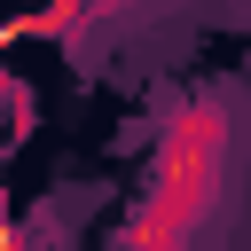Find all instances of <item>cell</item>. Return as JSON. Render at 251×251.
<instances>
[{"mask_svg": "<svg viewBox=\"0 0 251 251\" xmlns=\"http://www.w3.org/2000/svg\"><path fill=\"white\" fill-rule=\"evenodd\" d=\"M0 235H16V227H8V188H0Z\"/></svg>", "mask_w": 251, "mask_h": 251, "instance_id": "277c9868", "label": "cell"}, {"mask_svg": "<svg viewBox=\"0 0 251 251\" xmlns=\"http://www.w3.org/2000/svg\"><path fill=\"white\" fill-rule=\"evenodd\" d=\"M220 157H227V118L212 102H188L173 110L165 126V149H157V180L126 227L133 251H188L196 220L212 212V188H220Z\"/></svg>", "mask_w": 251, "mask_h": 251, "instance_id": "6da1fadb", "label": "cell"}, {"mask_svg": "<svg viewBox=\"0 0 251 251\" xmlns=\"http://www.w3.org/2000/svg\"><path fill=\"white\" fill-rule=\"evenodd\" d=\"M94 16H102V0H47L24 16V39H78Z\"/></svg>", "mask_w": 251, "mask_h": 251, "instance_id": "7a4b0ae2", "label": "cell"}, {"mask_svg": "<svg viewBox=\"0 0 251 251\" xmlns=\"http://www.w3.org/2000/svg\"><path fill=\"white\" fill-rule=\"evenodd\" d=\"M0 251H24V243H16V235H0Z\"/></svg>", "mask_w": 251, "mask_h": 251, "instance_id": "5b68a950", "label": "cell"}, {"mask_svg": "<svg viewBox=\"0 0 251 251\" xmlns=\"http://www.w3.org/2000/svg\"><path fill=\"white\" fill-rule=\"evenodd\" d=\"M0 102H24V94H16V78H8V71H0Z\"/></svg>", "mask_w": 251, "mask_h": 251, "instance_id": "3957f363", "label": "cell"}]
</instances>
